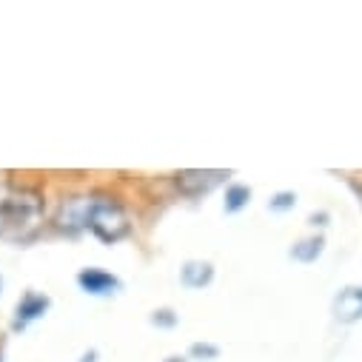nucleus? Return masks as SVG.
<instances>
[{
  "mask_svg": "<svg viewBox=\"0 0 362 362\" xmlns=\"http://www.w3.org/2000/svg\"><path fill=\"white\" fill-rule=\"evenodd\" d=\"M57 226L63 231H92L103 245H115L132 234V217L115 197L83 194L60 203Z\"/></svg>",
  "mask_w": 362,
  "mask_h": 362,
  "instance_id": "nucleus-1",
  "label": "nucleus"
},
{
  "mask_svg": "<svg viewBox=\"0 0 362 362\" xmlns=\"http://www.w3.org/2000/svg\"><path fill=\"white\" fill-rule=\"evenodd\" d=\"M46 214L43 194L35 189H21L0 200V240L6 243H26L37 234Z\"/></svg>",
  "mask_w": 362,
  "mask_h": 362,
  "instance_id": "nucleus-2",
  "label": "nucleus"
},
{
  "mask_svg": "<svg viewBox=\"0 0 362 362\" xmlns=\"http://www.w3.org/2000/svg\"><path fill=\"white\" fill-rule=\"evenodd\" d=\"M231 177V171L223 168H183L174 174V186L183 197H203L211 194L220 183Z\"/></svg>",
  "mask_w": 362,
  "mask_h": 362,
  "instance_id": "nucleus-3",
  "label": "nucleus"
},
{
  "mask_svg": "<svg viewBox=\"0 0 362 362\" xmlns=\"http://www.w3.org/2000/svg\"><path fill=\"white\" fill-rule=\"evenodd\" d=\"M77 286H80V291L92 294V297H112L123 288L120 277L109 274V271H103V268H80L77 271Z\"/></svg>",
  "mask_w": 362,
  "mask_h": 362,
  "instance_id": "nucleus-4",
  "label": "nucleus"
},
{
  "mask_svg": "<svg viewBox=\"0 0 362 362\" xmlns=\"http://www.w3.org/2000/svg\"><path fill=\"white\" fill-rule=\"evenodd\" d=\"M49 308H52V300H49L46 294H40V291H26V294L21 297L18 308H15L12 328H15V331L29 328V325H32L35 320H40V317H43Z\"/></svg>",
  "mask_w": 362,
  "mask_h": 362,
  "instance_id": "nucleus-5",
  "label": "nucleus"
},
{
  "mask_svg": "<svg viewBox=\"0 0 362 362\" xmlns=\"http://www.w3.org/2000/svg\"><path fill=\"white\" fill-rule=\"evenodd\" d=\"M334 317L345 325L362 320V286H348L334 297Z\"/></svg>",
  "mask_w": 362,
  "mask_h": 362,
  "instance_id": "nucleus-6",
  "label": "nucleus"
},
{
  "mask_svg": "<svg viewBox=\"0 0 362 362\" xmlns=\"http://www.w3.org/2000/svg\"><path fill=\"white\" fill-rule=\"evenodd\" d=\"M214 280V265L206 259H189L183 268H180V283L186 288H206Z\"/></svg>",
  "mask_w": 362,
  "mask_h": 362,
  "instance_id": "nucleus-7",
  "label": "nucleus"
},
{
  "mask_svg": "<svg viewBox=\"0 0 362 362\" xmlns=\"http://www.w3.org/2000/svg\"><path fill=\"white\" fill-rule=\"evenodd\" d=\"M322 248H325V240L320 234L317 237H305V240H300L291 248V259H297V262H317L320 254H322Z\"/></svg>",
  "mask_w": 362,
  "mask_h": 362,
  "instance_id": "nucleus-8",
  "label": "nucleus"
},
{
  "mask_svg": "<svg viewBox=\"0 0 362 362\" xmlns=\"http://www.w3.org/2000/svg\"><path fill=\"white\" fill-rule=\"evenodd\" d=\"M251 203V189L243 183H234L226 189V200H223V211L226 214H240L245 206Z\"/></svg>",
  "mask_w": 362,
  "mask_h": 362,
  "instance_id": "nucleus-9",
  "label": "nucleus"
},
{
  "mask_svg": "<svg viewBox=\"0 0 362 362\" xmlns=\"http://www.w3.org/2000/svg\"><path fill=\"white\" fill-rule=\"evenodd\" d=\"M189 356H192V359H200V362H214V359L220 356V348H217L214 342H194V345L189 348Z\"/></svg>",
  "mask_w": 362,
  "mask_h": 362,
  "instance_id": "nucleus-10",
  "label": "nucleus"
},
{
  "mask_svg": "<svg viewBox=\"0 0 362 362\" xmlns=\"http://www.w3.org/2000/svg\"><path fill=\"white\" fill-rule=\"evenodd\" d=\"M297 206V194L294 192H277L274 197L268 200V209L271 211H291Z\"/></svg>",
  "mask_w": 362,
  "mask_h": 362,
  "instance_id": "nucleus-11",
  "label": "nucleus"
},
{
  "mask_svg": "<svg viewBox=\"0 0 362 362\" xmlns=\"http://www.w3.org/2000/svg\"><path fill=\"white\" fill-rule=\"evenodd\" d=\"M151 325H157V328H174L177 325V314L171 308H157L151 314Z\"/></svg>",
  "mask_w": 362,
  "mask_h": 362,
  "instance_id": "nucleus-12",
  "label": "nucleus"
},
{
  "mask_svg": "<svg viewBox=\"0 0 362 362\" xmlns=\"http://www.w3.org/2000/svg\"><path fill=\"white\" fill-rule=\"evenodd\" d=\"M325 220H328V214H314L311 217V226H325Z\"/></svg>",
  "mask_w": 362,
  "mask_h": 362,
  "instance_id": "nucleus-13",
  "label": "nucleus"
},
{
  "mask_svg": "<svg viewBox=\"0 0 362 362\" xmlns=\"http://www.w3.org/2000/svg\"><path fill=\"white\" fill-rule=\"evenodd\" d=\"M95 359H98V351H88V354L80 356V362H95Z\"/></svg>",
  "mask_w": 362,
  "mask_h": 362,
  "instance_id": "nucleus-14",
  "label": "nucleus"
},
{
  "mask_svg": "<svg viewBox=\"0 0 362 362\" xmlns=\"http://www.w3.org/2000/svg\"><path fill=\"white\" fill-rule=\"evenodd\" d=\"M165 362H189V359H186V356H168Z\"/></svg>",
  "mask_w": 362,
  "mask_h": 362,
  "instance_id": "nucleus-15",
  "label": "nucleus"
},
{
  "mask_svg": "<svg viewBox=\"0 0 362 362\" xmlns=\"http://www.w3.org/2000/svg\"><path fill=\"white\" fill-rule=\"evenodd\" d=\"M0 291H4V277H0Z\"/></svg>",
  "mask_w": 362,
  "mask_h": 362,
  "instance_id": "nucleus-16",
  "label": "nucleus"
},
{
  "mask_svg": "<svg viewBox=\"0 0 362 362\" xmlns=\"http://www.w3.org/2000/svg\"><path fill=\"white\" fill-rule=\"evenodd\" d=\"M359 197H362V189H359Z\"/></svg>",
  "mask_w": 362,
  "mask_h": 362,
  "instance_id": "nucleus-17",
  "label": "nucleus"
}]
</instances>
